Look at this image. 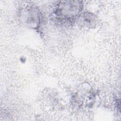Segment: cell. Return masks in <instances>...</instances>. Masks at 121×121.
<instances>
[{
    "label": "cell",
    "instance_id": "1",
    "mask_svg": "<svg viewBox=\"0 0 121 121\" xmlns=\"http://www.w3.org/2000/svg\"><path fill=\"white\" fill-rule=\"evenodd\" d=\"M83 8V3L80 1H61L56 5L53 14L57 21L68 24L78 18Z\"/></svg>",
    "mask_w": 121,
    "mask_h": 121
},
{
    "label": "cell",
    "instance_id": "2",
    "mask_svg": "<svg viewBox=\"0 0 121 121\" xmlns=\"http://www.w3.org/2000/svg\"><path fill=\"white\" fill-rule=\"evenodd\" d=\"M19 17L23 23L26 26L36 29L38 28L42 21V14L37 7L27 5L20 11Z\"/></svg>",
    "mask_w": 121,
    "mask_h": 121
},
{
    "label": "cell",
    "instance_id": "3",
    "mask_svg": "<svg viewBox=\"0 0 121 121\" xmlns=\"http://www.w3.org/2000/svg\"><path fill=\"white\" fill-rule=\"evenodd\" d=\"M78 18H81V19H83L84 24L86 26H91L93 24V23L95 22V16L93 15H91V13L88 14L86 13L83 15L81 14Z\"/></svg>",
    "mask_w": 121,
    "mask_h": 121
}]
</instances>
